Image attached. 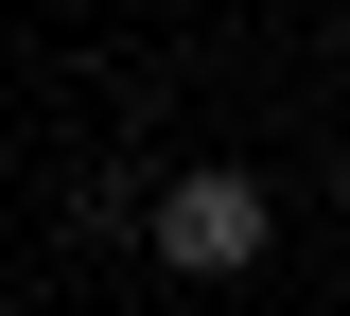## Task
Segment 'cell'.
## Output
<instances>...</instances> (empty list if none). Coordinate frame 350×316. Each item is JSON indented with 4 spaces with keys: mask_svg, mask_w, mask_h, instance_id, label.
<instances>
[{
    "mask_svg": "<svg viewBox=\"0 0 350 316\" xmlns=\"http://www.w3.org/2000/svg\"><path fill=\"white\" fill-rule=\"evenodd\" d=\"M140 228H158L175 281H262V246H280V193L245 176V158H175L158 193H140Z\"/></svg>",
    "mask_w": 350,
    "mask_h": 316,
    "instance_id": "obj_1",
    "label": "cell"
}]
</instances>
